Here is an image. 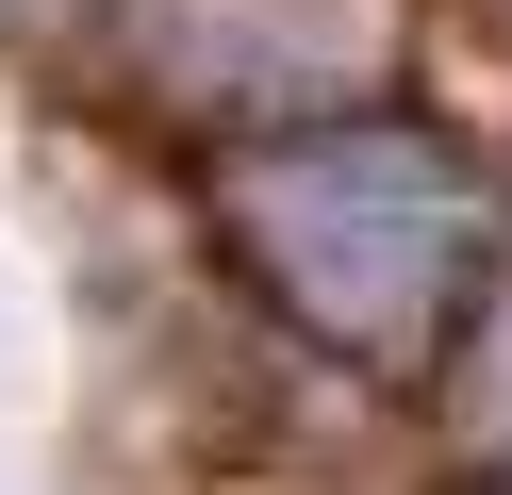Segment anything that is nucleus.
Masks as SVG:
<instances>
[{
    "label": "nucleus",
    "instance_id": "1",
    "mask_svg": "<svg viewBox=\"0 0 512 495\" xmlns=\"http://www.w3.org/2000/svg\"><path fill=\"white\" fill-rule=\"evenodd\" d=\"M215 231H232L248 297L298 347L364 363V380L463 363V330L512 281V182L479 149H446L430 116H397V99L232 149L215 165Z\"/></svg>",
    "mask_w": 512,
    "mask_h": 495
},
{
    "label": "nucleus",
    "instance_id": "2",
    "mask_svg": "<svg viewBox=\"0 0 512 495\" xmlns=\"http://www.w3.org/2000/svg\"><path fill=\"white\" fill-rule=\"evenodd\" d=\"M116 66L149 116L265 149V132L364 116L413 66V0H116Z\"/></svg>",
    "mask_w": 512,
    "mask_h": 495
}]
</instances>
